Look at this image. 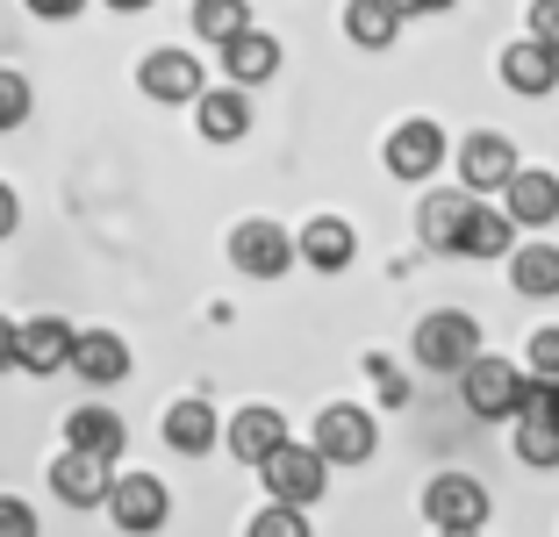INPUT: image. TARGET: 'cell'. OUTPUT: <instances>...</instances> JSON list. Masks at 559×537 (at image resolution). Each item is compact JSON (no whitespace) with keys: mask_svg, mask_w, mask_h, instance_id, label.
Segmentation results:
<instances>
[{"mask_svg":"<svg viewBox=\"0 0 559 537\" xmlns=\"http://www.w3.org/2000/svg\"><path fill=\"white\" fill-rule=\"evenodd\" d=\"M409 351H416L424 373H466V366L480 358V323L466 309H430L424 323H416Z\"/></svg>","mask_w":559,"mask_h":537,"instance_id":"obj_1","label":"cell"},{"mask_svg":"<svg viewBox=\"0 0 559 537\" xmlns=\"http://www.w3.org/2000/svg\"><path fill=\"white\" fill-rule=\"evenodd\" d=\"M309 452L323 458V466H366V458L380 452V423L359 402H330L323 416H316V444Z\"/></svg>","mask_w":559,"mask_h":537,"instance_id":"obj_2","label":"cell"},{"mask_svg":"<svg viewBox=\"0 0 559 537\" xmlns=\"http://www.w3.org/2000/svg\"><path fill=\"white\" fill-rule=\"evenodd\" d=\"M259 480H265V494H273L280 509H301V516H309V502H323V488H330V466L309 452V444L287 438V444H280V452L259 466Z\"/></svg>","mask_w":559,"mask_h":537,"instance_id":"obj_3","label":"cell"},{"mask_svg":"<svg viewBox=\"0 0 559 537\" xmlns=\"http://www.w3.org/2000/svg\"><path fill=\"white\" fill-rule=\"evenodd\" d=\"M100 509L116 516L122 537H151V530H165V516H173V494H165L158 473H116Z\"/></svg>","mask_w":559,"mask_h":537,"instance_id":"obj_4","label":"cell"},{"mask_svg":"<svg viewBox=\"0 0 559 537\" xmlns=\"http://www.w3.org/2000/svg\"><path fill=\"white\" fill-rule=\"evenodd\" d=\"M460 387H466V408H474L480 423H502V416H516V402H524V366L480 351L474 366L460 373Z\"/></svg>","mask_w":559,"mask_h":537,"instance_id":"obj_5","label":"cell"},{"mask_svg":"<svg viewBox=\"0 0 559 537\" xmlns=\"http://www.w3.org/2000/svg\"><path fill=\"white\" fill-rule=\"evenodd\" d=\"M230 265L251 273V279H280L295 265V237H287L273 215H245V223L230 229Z\"/></svg>","mask_w":559,"mask_h":537,"instance_id":"obj_6","label":"cell"},{"mask_svg":"<svg viewBox=\"0 0 559 537\" xmlns=\"http://www.w3.org/2000/svg\"><path fill=\"white\" fill-rule=\"evenodd\" d=\"M424 516L438 530H488V480L474 473H438L424 488Z\"/></svg>","mask_w":559,"mask_h":537,"instance_id":"obj_7","label":"cell"},{"mask_svg":"<svg viewBox=\"0 0 559 537\" xmlns=\"http://www.w3.org/2000/svg\"><path fill=\"white\" fill-rule=\"evenodd\" d=\"M380 158H388V172H395V179L424 187V179L452 158V144H444V130L430 122V115H416V122H402V130L388 136V151H380Z\"/></svg>","mask_w":559,"mask_h":537,"instance_id":"obj_8","label":"cell"},{"mask_svg":"<svg viewBox=\"0 0 559 537\" xmlns=\"http://www.w3.org/2000/svg\"><path fill=\"white\" fill-rule=\"evenodd\" d=\"M516 458L524 466H559V416H552V387L524 380V402H516Z\"/></svg>","mask_w":559,"mask_h":537,"instance_id":"obj_9","label":"cell"},{"mask_svg":"<svg viewBox=\"0 0 559 537\" xmlns=\"http://www.w3.org/2000/svg\"><path fill=\"white\" fill-rule=\"evenodd\" d=\"M460 179H466V194H502L516 179V144L502 130H474L460 144Z\"/></svg>","mask_w":559,"mask_h":537,"instance_id":"obj_10","label":"cell"},{"mask_svg":"<svg viewBox=\"0 0 559 537\" xmlns=\"http://www.w3.org/2000/svg\"><path fill=\"white\" fill-rule=\"evenodd\" d=\"M66 358H72V323L66 315H29V323H15V366L36 380L50 373H66Z\"/></svg>","mask_w":559,"mask_h":537,"instance_id":"obj_11","label":"cell"},{"mask_svg":"<svg viewBox=\"0 0 559 537\" xmlns=\"http://www.w3.org/2000/svg\"><path fill=\"white\" fill-rule=\"evenodd\" d=\"M136 86H144V100H165V108L201 100V58L194 50H151L136 65Z\"/></svg>","mask_w":559,"mask_h":537,"instance_id":"obj_12","label":"cell"},{"mask_svg":"<svg viewBox=\"0 0 559 537\" xmlns=\"http://www.w3.org/2000/svg\"><path fill=\"white\" fill-rule=\"evenodd\" d=\"M502 215H510L516 229H545V223H559V179L545 172V165H516V179L502 187Z\"/></svg>","mask_w":559,"mask_h":537,"instance_id":"obj_13","label":"cell"},{"mask_svg":"<svg viewBox=\"0 0 559 537\" xmlns=\"http://www.w3.org/2000/svg\"><path fill=\"white\" fill-rule=\"evenodd\" d=\"M122 444H130V430H122V416H116V408L80 402V408L66 416V452H86V458H100V466H116V458H122Z\"/></svg>","mask_w":559,"mask_h":537,"instance_id":"obj_14","label":"cell"},{"mask_svg":"<svg viewBox=\"0 0 559 537\" xmlns=\"http://www.w3.org/2000/svg\"><path fill=\"white\" fill-rule=\"evenodd\" d=\"M66 366L86 380V387H116V380H130V344H122L116 330H72Z\"/></svg>","mask_w":559,"mask_h":537,"instance_id":"obj_15","label":"cell"},{"mask_svg":"<svg viewBox=\"0 0 559 537\" xmlns=\"http://www.w3.org/2000/svg\"><path fill=\"white\" fill-rule=\"evenodd\" d=\"M108 480H116V466H100V458H86V452L50 458V494H58L66 509H100L108 502Z\"/></svg>","mask_w":559,"mask_h":537,"instance_id":"obj_16","label":"cell"},{"mask_svg":"<svg viewBox=\"0 0 559 537\" xmlns=\"http://www.w3.org/2000/svg\"><path fill=\"white\" fill-rule=\"evenodd\" d=\"M223 438H230V452L245 458V466H265V458L287 444V416H280V408H265V402H251V408H237V416H230V430H223Z\"/></svg>","mask_w":559,"mask_h":537,"instance_id":"obj_17","label":"cell"},{"mask_svg":"<svg viewBox=\"0 0 559 537\" xmlns=\"http://www.w3.org/2000/svg\"><path fill=\"white\" fill-rule=\"evenodd\" d=\"M352 251H359V237H352L345 215H309V223H301V237H295V259H309L316 273H345Z\"/></svg>","mask_w":559,"mask_h":537,"instance_id":"obj_18","label":"cell"},{"mask_svg":"<svg viewBox=\"0 0 559 537\" xmlns=\"http://www.w3.org/2000/svg\"><path fill=\"white\" fill-rule=\"evenodd\" d=\"M215 438H223V423H215V408L201 402V394H187V402H173V408H165V444H173L180 458L215 452Z\"/></svg>","mask_w":559,"mask_h":537,"instance_id":"obj_19","label":"cell"},{"mask_svg":"<svg viewBox=\"0 0 559 537\" xmlns=\"http://www.w3.org/2000/svg\"><path fill=\"white\" fill-rule=\"evenodd\" d=\"M502 86H510V94L545 100V94L559 86V58H552L545 44H531V36H524V44H510V50H502Z\"/></svg>","mask_w":559,"mask_h":537,"instance_id":"obj_20","label":"cell"},{"mask_svg":"<svg viewBox=\"0 0 559 537\" xmlns=\"http://www.w3.org/2000/svg\"><path fill=\"white\" fill-rule=\"evenodd\" d=\"M194 122H201V136H209V144H237V136L251 130V100L237 94V86H201Z\"/></svg>","mask_w":559,"mask_h":537,"instance_id":"obj_21","label":"cell"},{"mask_svg":"<svg viewBox=\"0 0 559 537\" xmlns=\"http://www.w3.org/2000/svg\"><path fill=\"white\" fill-rule=\"evenodd\" d=\"M223 72H230L237 80V94H245V86H265L280 72V44L265 29H245V36H230V44H223Z\"/></svg>","mask_w":559,"mask_h":537,"instance_id":"obj_22","label":"cell"},{"mask_svg":"<svg viewBox=\"0 0 559 537\" xmlns=\"http://www.w3.org/2000/svg\"><path fill=\"white\" fill-rule=\"evenodd\" d=\"M466 208H474V194H424L416 201V237H424L430 251H460Z\"/></svg>","mask_w":559,"mask_h":537,"instance_id":"obj_23","label":"cell"},{"mask_svg":"<svg viewBox=\"0 0 559 537\" xmlns=\"http://www.w3.org/2000/svg\"><path fill=\"white\" fill-rule=\"evenodd\" d=\"M460 251L466 259H510L516 251V223L502 208H488V201H474V208H466V229H460Z\"/></svg>","mask_w":559,"mask_h":537,"instance_id":"obj_24","label":"cell"},{"mask_svg":"<svg viewBox=\"0 0 559 537\" xmlns=\"http://www.w3.org/2000/svg\"><path fill=\"white\" fill-rule=\"evenodd\" d=\"M345 36L359 50H388L402 36V15L388 8V0H352V8H345Z\"/></svg>","mask_w":559,"mask_h":537,"instance_id":"obj_25","label":"cell"},{"mask_svg":"<svg viewBox=\"0 0 559 537\" xmlns=\"http://www.w3.org/2000/svg\"><path fill=\"white\" fill-rule=\"evenodd\" d=\"M510 279H516V294H531V301L559 294V251L552 244H516L510 251Z\"/></svg>","mask_w":559,"mask_h":537,"instance_id":"obj_26","label":"cell"},{"mask_svg":"<svg viewBox=\"0 0 559 537\" xmlns=\"http://www.w3.org/2000/svg\"><path fill=\"white\" fill-rule=\"evenodd\" d=\"M245 29H251V8H245V0H194V36H201V44L223 50L230 36H245Z\"/></svg>","mask_w":559,"mask_h":537,"instance_id":"obj_27","label":"cell"},{"mask_svg":"<svg viewBox=\"0 0 559 537\" xmlns=\"http://www.w3.org/2000/svg\"><path fill=\"white\" fill-rule=\"evenodd\" d=\"M29 108H36L29 80H22L15 65H0V130H22V122H29Z\"/></svg>","mask_w":559,"mask_h":537,"instance_id":"obj_28","label":"cell"},{"mask_svg":"<svg viewBox=\"0 0 559 537\" xmlns=\"http://www.w3.org/2000/svg\"><path fill=\"white\" fill-rule=\"evenodd\" d=\"M245 537H309V516H301V509H280V502H265L259 516L245 523Z\"/></svg>","mask_w":559,"mask_h":537,"instance_id":"obj_29","label":"cell"},{"mask_svg":"<svg viewBox=\"0 0 559 537\" xmlns=\"http://www.w3.org/2000/svg\"><path fill=\"white\" fill-rule=\"evenodd\" d=\"M524 366H531L524 380H545V387H552V380H559V330H531V344H524Z\"/></svg>","mask_w":559,"mask_h":537,"instance_id":"obj_30","label":"cell"},{"mask_svg":"<svg viewBox=\"0 0 559 537\" xmlns=\"http://www.w3.org/2000/svg\"><path fill=\"white\" fill-rule=\"evenodd\" d=\"M366 373H373V387H380V402H388V408H402V402H409V380H402L395 373V358H366Z\"/></svg>","mask_w":559,"mask_h":537,"instance_id":"obj_31","label":"cell"},{"mask_svg":"<svg viewBox=\"0 0 559 537\" xmlns=\"http://www.w3.org/2000/svg\"><path fill=\"white\" fill-rule=\"evenodd\" d=\"M0 537H36V509L22 494H0Z\"/></svg>","mask_w":559,"mask_h":537,"instance_id":"obj_32","label":"cell"},{"mask_svg":"<svg viewBox=\"0 0 559 537\" xmlns=\"http://www.w3.org/2000/svg\"><path fill=\"white\" fill-rule=\"evenodd\" d=\"M531 44H545L559 58V0H531Z\"/></svg>","mask_w":559,"mask_h":537,"instance_id":"obj_33","label":"cell"},{"mask_svg":"<svg viewBox=\"0 0 559 537\" xmlns=\"http://www.w3.org/2000/svg\"><path fill=\"white\" fill-rule=\"evenodd\" d=\"M86 0H29V15H44V22H72Z\"/></svg>","mask_w":559,"mask_h":537,"instance_id":"obj_34","label":"cell"},{"mask_svg":"<svg viewBox=\"0 0 559 537\" xmlns=\"http://www.w3.org/2000/svg\"><path fill=\"white\" fill-rule=\"evenodd\" d=\"M15 223H22V201H15V187L0 179V237H15Z\"/></svg>","mask_w":559,"mask_h":537,"instance_id":"obj_35","label":"cell"},{"mask_svg":"<svg viewBox=\"0 0 559 537\" xmlns=\"http://www.w3.org/2000/svg\"><path fill=\"white\" fill-rule=\"evenodd\" d=\"M395 15H444V8H460V0H388Z\"/></svg>","mask_w":559,"mask_h":537,"instance_id":"obj_36","label":"cell"},{"mask_svg":"<svg viewBox=\"0 0 559 537\" xmlns=\"http://www.w3.org/2000/svg\"><path fill=\"white\" fill-rule=\"evenodd\" d=\"M8 366H15V323L0 315V373H8Z\"/></svg>","mask_w":559,"mask_h":537,"instance_id":"obj_37","label":"cell"},{"mask_svg":"<svg viewBox=\"0 0 559 537\" xmlns=\"http://www.w3.org/2000/svg\"><path fill=\"white\" fill-rule=\"evenodd\" d=\"M108 8H116V15H136V8H151V0H108Z\"/></svg>","mask_w":559,"mask_h":537,"instance_id":"obj_38","label":"cell"},{"mask_svg":"<svg viewBox=\"0 0 559 537\" xmlns=\"http://www.w3.org/2000/svg\"><path fill=\"white\" fill-rule=\"evenodd\" d=\"M438 537H480V530H438Z\"/></svg>","mask_w":559,"mask_h":537,"instance_id":"obj_39","label":"cell"},{"mask_svg":"<svg viewBox=\"0 0 559 537\" xmlns=\"http://www.w3.org/2000/svg\"><path fill=\"white\" fill-rule=\"evenodd\" d=\"M552 416H559V380H552Z\"/></svg>","mask_w":559,"mask_h":537,"instance_id":"obj_40","label":"cell"}]
</instances>
